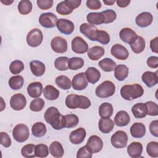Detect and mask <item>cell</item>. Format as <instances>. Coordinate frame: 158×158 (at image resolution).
Listing matches in <instances>:
<instances>
[{
    "label": "cell",
    "instance_id": "34",
    "mask_svg": "<svg viewBox=\"0 0 158 158\" xmlns=\"http://www.w3.org/2000/svg\"><path fill=\"white\" fill-rule=\"evenodd\" d=\"M113 106L109 102H103L99 107V114L101 118H110L113 114Z\"/></svg>",
    "mask_w": 158,
    "mask_h": 158
},
{
    "label": "cell",
    "instance_id": "47",
    "mask_svg": "<svg viewBox=\"0 0 158 158\" xmlns=\"http://www.w3.org/2000/svg\"><path fill=\"white\" fill-rule=\"evenodd\" d=\"M35 153L36 157H46L49 154V148L46 144H38L35 146Z\"/></svg>",
    "mask_w": 158,
    "mask_h": 158
},
{
    "label": "cell",
    "instance_id": "4",
    "mask_svg": "<svg viewBox=\"0 0 158 158\" xmlns=\"http://www.w3.org/2000/svg\"><path fill=\"white\" fill-rule=\"evenodd\" d=\"M115 86L111 81L106 80L99 84L95 89L96 95L100 98H107L114 95Z\"/></svg>",
    "mask_w": 158,
    "mask_h": 158
},
{
    "label": "cell",
    "instance_id": "52",
    "mask_svg": "<svg viewBox=\"0 0 158 158\" xmlns=\"http://www.w3.org/2000/svg\"><path fill=\"white\" fill-rule=\"evenodd\" d=\"M147 107V115L151 116H157L158 115V106L155 102L149 101L145 102Z\"/></svg>",
    "mask_w": 158,
    "mask_h": 158
},
{
    "label": "cell",
    "instance_id": "62",
    "mask_svg": "<svg viewBox=\"0 0 158 158\" xmlns=\"http://www.w3.org/2000/svg\"><path fill=\"white\" fill-rule=\"evenodd\" d=\"M115 1L114 0H103V2L107 6H112L115 3Z\"/></svg>",
    "mask_w": 158,
    "mask_h": 158
},
{
    "label": "cell",
    "instance_id": "38",
    "mask_svg": "<svg viewBox=\"0 0 158 158\" xmlns=\"http://www.w3.org/2000/svg\"><path fill=\"white\" fill-rule=\"evenodd\" d=\"M56 84L58 87L64 89L68 90L72 86V82L70 79L65 75H59L55 79Z\"/></svg>",
    "mask_w": 158,
    "mask_h": 158
},
{
    "label": "cell",
    "instance_id": "18",
    "mask_svg": "<svg viewBox=\"0 0 158 158\" xmlns=\"http://www.w3.org/2000/svg\"><path fill=\"white\" fill-rule=\"evenodd\" d=\"M119 36L122 41L131 44L136 40L138 35L131 28L126 27L120 31Z\"/></svg>",
    "mask_w": 158,
    "mask_h": 158
},
{
    "label": "cell",
    "instance_id": "7",
    "mask_svg": "<svg viewBox=\"0 0 158 158\" xmlns=\"http://www.w3.org/2000/svg\"><path fill=\"white\" fill-rule=\"evenodd\" d=\"M43 40V35L41 30L38 28H33L27 34L26 40L28 46L32 48L39 46Z\"/></svg>",
    "mask_w": 158,
    "mask_h": 158
},
{
    "label": "cell",
    "instance_id": "32",
    "mask_svg": "<svg viewBox=\"0 0 158 158\" xmlns=\"http://www.w3.org/2000/svg\"><path fill=\"white\" fill-rule=\"evenodd\" d=\"M49 153L54 157H62L64 154V149L62 144L57 141L52 142L49 148Z\"/></svg>",
    "mask_w": 158,
    "mask_h": 158
},
{
    "label": "cell",
    "instance_id": "31",
    "mask_svg": "<svg viewBox=\"0 0 158 158\" xmlns=\"http://www.w3.org/2000/svg\"><path fill=\"white\" fill-rule=\"evenodd\" d=\"M85 74L88 81L91 84H95L101 78L100 72L94 67H88L85 72Z\"/></svg>",
    "mask_w": 158,
    "mask_h": 158
},
{
    "label": "cell",
    "instance_id": "57",
    "mask_svg": "<svg viewBox=\"0 0 158 158\" xmlns=\"http://www.w3.org/2000/svg\"><path fill=\"white\" fill-rule=\"evenodd\" d=\"M149 131L152 135L158 137V120H154L149 123Z\"/></svg>",
    "mask_w": 158,
    "mask_h": 158
},
{
    "label": "cell",
    "instance_id": "44",
    "mask_svg": "<svg viewBox=\"0 0 158 158\" xmlns=\"http://www.w3.org/2000/svg\"><path fill=\"white\" fill-rule=\"evenodd\" d=\"M24 69V64L22 61L15 60L12 61L9 65V70L12 74L16 75L22 72Z\"/></svg>",
    "mask_w": 158,
    "mask_h": 158
},
{
    "label": "cell",
    "instance_id": "46",
    "mask_svg": "<svg viewBox=\"0 0 158 158\" xmlns=\"http://www.w3.org/2000/svg\"><path fill=\"white\" fill-rule=\"evenodd\" d=\"M45 102L42 98H35L33 99L30 104V109L33 112H40L42 110Z\"/></svg>",
    "mask_w": 158,
    "mask_h": 158
},
{
    "label": "cell",
    "instance_id": "19",
    "mask_svg": "<svg viewBox=\"0 0 158 158\" xmlns=\"http://www.w3.org/2000/svg\"><path fill=\"white\" fill-rule=\"evenodd\" d=\"M153 20L152 15L148 12H143L138 14L136 19V24L141 28H145L149 26Z\"/></svg>",
    "mask_w": 158,
    "mask_h": 158
},
{
    "label": "cell",
    "instance_id": "40",
    "mask_svg": "<svg viewBox=\"0 0 158 158\" xmlns=\"http://www.w3.org/2000/svg\"><path fill=\"white\" fill-rule=\"evenodd\" d=\"M84 60L81 57H73L68 60V67L70 70H77L84 66Z\"/></svg>",
    "mask_w": 158,
    "mask_h": 158
},
{
    "label": "cell",
    "instance_id": "11",
    "mask_svg": "<svg viewBox=\"0 0 158 158\" xmlns=\"http://www.w3.org/2000/svg\"><path fill=\"white\" fill-rule=\"evenodd\" d=\"M71 47L73 52L77 54H82L88 50V44L80 36H75L72 41Z\"/></svg>",
    "mask_w": 158,
    "mask_h": 158
},
{
    "label": "cell",
    "instance_id": "60",
    "mask_svg": "<svg viewBox=\"0 0 158 158\" xmlns=\"http://www.w3.org/2000/svg\"><path fill=\"white\" fill-rule=\"evenodd\" d=\"M157 44H158V37L156 36L154 39L151 40V41H150V48H151V51L153 52H155V53L158 52Z\"/></svg>",
    "mask_w": 158,
    "mask_h": 158
},
{
    "label": "cell",
    "instance_id": "51",
    "mask_svg": "<svg viewBox=\"0 0 158 158\" xmlns=\"http://www.w3.org/2000/svg\"><path fill=\"white\" fill-rule=\"evenodd\" d=\"M56 9V12L59 14L62 15H69L73 12V10L67 6V5L65 4L64 1L58 3Z\"/></svg>",
    "mask_w": 158,
    "mask_h": 158
},
{
    "label": "cell",
    "instance_id": "12",
    "mask_svg": "<svg viewBox=\"0 0 158 158\" xmlns=\"http://www.w3.org/2000/svg\"><path fill=\"white\" fill-rule=\"evenodd\" d=\"M88 84V81L86 74L84 72H80L75 75L72 78V86L75 90H83L87 87Z\"/></svg>",
    "mask_w": 158,
    "mask_h": 158
},
{
    "label": "cell",
    "instance_id": "15",
    "mask_svg": "<svg viewBox=\"0 0 158 158\" xmlns=\"http://www.w3.org/2000/svg\"><path fill=\"white\" fill-rule=\"evenodd\" d=\"M88 148L93 154L100 152L103 148V141L97 135H91L88 139L86 144Z\"/></svg>",
    "mask_w": 158,
    "mask_h": 158
},
{
    "label": "cell",
    "instance_id": "49",
    "mask_svg": "<svg viewBox=\"0 0 158 158\" xmlns=\"http://www.w3.org/2000/svg\"><path fill=\"white\" fill-rule=\"evenodd\" d=\"M146 152L152 157H158V143L157 141H150L146 146Z\"/></svg>",
    "mask_w": 158,
    "mask_h": 158
},
{
    "label": "cell",
    "instance_id": "58",
    "mask_svg": "<svg viewBox=\"0 0 158 158\" xmlns=\"http://www.w3.org/2000/svg\"><path fill=\"white\" fill-rule=\"evenodd\" d=\"M146 64L148 67L152 69H157L158 67V57L151 56L148 58Z\"/></svg>",
    "mask_w": 158,
    "mask_h": 158
},
{
    "label": "cell",
    "instance_id": "50",
    "mask_svg": "<svg viewBox=\"0 0 158 158\" xmlns=\"http://www.w3.org/2000/svg\"><path fill=\"white\" fill-rule=\"evenodd\" d=\"M96 41L102 44H107L110 42V36L107 31L98 30Z\"/></svg>",
    "mask_w": 158,
    "mask_h": 158
},
{
    "label": "cell",
    "instance_id": "63",
    "mask_svg": "<svg viewBox=\"0 0 158 158\" xmlns=\"http://www.w3.org/2000/svg\"><path fill=\"white\" fill-rule=\"evenodd\" d=\"M1 2L3 4L6 5V6H9V5H10L11 4L13 3L14 1H13V0H5V1L1 0Z\"/></svg>",
    "mask_w": 158,
    "mask_h": 158
},
{
    "label": "cell",
    "instance_id": "2",
    "mask_svg": "<svg viewBox=\"0 0 158 158\" xmlns=\"http://www.w3.org/2000/svg\"><path fill=\"white\" fill-rule=\"evenodd\" d=\"M66 106L71 109L77 108L86 109L91 106V101L88 98L83 95L69 94L65 98Z\"/></svg>",
    "mask_w": 158,
    "mask_h": 158
},
{
    "label": "cell",
    "instance_id": "14",
    "mask_svg": "<svg viewBox=\"0 0 158 158\" xmlns=\"http://www.w3.org/2000/svg\"><path fill=\"white\" fill-rule=\"evenodd\" d=\"M110 53L114 57L120 60H125L129 56L127 49L120 44H114L110 49Z\"/></svg>",
    "mask_w": 158,
    "mask_h": 158
},
{
    "label": "cell",
    "instance_id": "48",
    "mask_svg": "<svg viewBox=\"0 0 158 158\" xmlns=\"http://www.w3.org/2000/svg\"><path fill=\"white\" fill-rule=\"evenodd\" d=\"M101 13L104 19V23H112L117 18V14L112 9H106L104 11H102Z\"/></svg>",
    "mask_w": 158,
    "mask_h": 158
},
{
    "label": "cell",
    "instance_id": "20",
    "mask_svg": "<svg viewBox=\"0 0 158 158\" xmlns=\"http://www.w3.org/2000/svg\"><path fill=\"white\" fill-rule=\"evenodd\" d=\"M28 94L32 98H39L43 90V84L40 81H34L30 83L27 88Z\"/></svg>",
    "mask_w": 158,
    "mask_h": 158
},
{
    "label": "cell",
    "instance_id": "8",
    "mask_svg": "<svg viewBox=\"0 0 158 158\" xmlns=\"http://www.w3.org/2000/svg\"><path fill=\"white\" fill-rule=\"evenodd\" d=\"M58 19L57 16L52 12L43 13L39 17L40 24L44 28H51L56 26Z\"/></svg>",
    "mask_w": 158,
    "mask_h": 158
},
{
    "label": "cell",
    "instance_id": "30",
    "mask_svg": "<svg viewBox=\"0 0 158 158\" xmlns=\"http://www.w3.org/2000/svg\"><path fill=\"white\" fill-rule=\"evenodd\" d=\"M43 95L46 99L50 101L57 99L59 96V91L54 86L48 85L44 87L43 90Z\"/></svg>",
    "mask_w": 158,
    "mask_h": 158
},
{
    "label": "cell",
    "instance_id": "56",
    "mask_svg": "<svg viewBox=\"0 0 158 158\" xmlns=\"http://www.w3.org/2000/svg\"><path fill=\"white\" fill-rule=\"evenodd\" d=\"M86 5L91 10H98L102 6L101 1L98 0H88L86 2Z\"/></svg>",
    "mask_w": 158,
    "mask_h": 158
},
{
    "label": "cell",
    "instance_id": "25",
    "mask_svg": "<svg viewBox=\"0 0 158 158\" xmlns=\"http://www.w3.org/2000/svg\"><path fill=\"white\" fill-rule=\"evenodd\" d=\"M130 122V117L125 110L118 111L114 117V123L118 127L127 126Z\"/></svg>",
    "mask_w": 158,
    "mask_h": 158
},
{
    "label": "cell",
    "instance_id": "23",
    "mask_svg": "<svg viewBox=\"0 0 158 158\" xmlns=\"http://www.w3.org/2000/svg\"><path fill=\"white\" fill-rule=\"evenodd\" d=\"M30 67L32 73L38 77L43 75L46 71L45 65L42 62L37 60L31 61Z\"/></svg>",
    "mask_w": 158,
    "mask_h": 158
},
{
    "label": "cell",
    "instance_id": "26",
    "mask_svg": "<svg viewBox=\"0 0 158 158\" xmlns=\"http://www.w3.org/2000/svg\"><path fill=\"white\" fill-rule=\"evenodd\" d=\"M98 127L101 132L107 134L112 131L114 127V123L110 118H101L99 121Z\"/></svg>",
    "mask_w": 158,
    "mask_h": 158
},
{
    "label": "cell",
    "instance_id": "55",
    "mask_svg": "<svg viewBox=\"0 0 158 158\" xmlns=\"http://www.w3.org/2000/svg\"><path fill=\"white\" fill-rule=\"evenodd\" d=\"M38 7L41 10H48L53 5L52 0H38L36 1Z\"/></svg>",
    "mask_w": 158,
    "mask_h": 158
},
{
    "label": "cell",
    "instance_id": "21",
    "mask_svg": "<svg viewBox=\"0 0 158 158\" xmlns=\"http://www.w3.org/2000/svg\"><path fill=\"white\" fill-rule=\"evenodd\" d=\"M141 80L146 85V86L151 88L158 83L157 72L146 71L142 75Z\"/></svg>",
    "mask_w": 158,
    "mask_h": 158
},
{
    "label": "cell",
    "instance_id": "39",
    "mask_svg": "<svg viewBox=\"0 0 158 158\" xmlns=\"http://www.w3.org/2000/svg\"><path fill=\"white\" fill-rule=\"evenodd\" d=\"M24 79L21 75H15L10 77L9 80V85L13 90H18L22 88Z\"/></svg>",
    "mask_w": 158,
    "mask_h": 158
},
{
    "label": "cell",
    "instance_id": "29",
    "mask_svg": "<svg viewBox=\"0 0 158 158\" xmlns=\"http://www.w3.org/2000/svg\"><path fill=\"white\" fill-rule=\"evenodd\" d=\"M128 67L123 64H119L117 65L114 69V77L120 81H123L126 79L128 75Z\"/></svg>",
    "mask_w": 158,
    "mask_h": 158
},
{
    "label": "cell",
    "instance_id": "17",
    "mask_svg": "<svg viewBox=\"0 0 158 158\" xmlns=\"http://www.w3.org/2000/svg\"><path fill=\"white\" fill-rule=\"evenodd\" d=\"M86 135L85 128L80 127L72 131L69 135V140L73 144H80L83 142Z\"/></svg>",
    "mask_w": 158,
    "mask_h": 158
},
{
    "label": "cell",
    "instance_id": "36",
    "mask_svg": "<svg viewBox=\"0 0 158 158\" xmlns=\"http://www.w3.org/2000/svg\"><path fill=\"white\" fill-rule=\"evenodd\" d=\"M46 131V127L43 122H38L34 123L31 127L32 135L36 138H40L44 136Z\"/></svg>",
    "mask_w": 158,
    "mask_h": 158
},
{
    "label": "cell",
    "instance_id": "28",
    "mask_svg": "<svg viewBox=\"0 0 158 158\" xmlns=\"http://www.w3.org/2000/svg\"><path fill=\"white\" fill-rule=\"evenodd\" d=\"M88 56L91 60H98L104 55L105 50L103 47L100 46H94L88 49Z\"/></svg>",
    "mask_w": 158,
    "mask_h": 158
},
{
    "label": "cell",
    "instance_id": "33",
    "mask_svg": "<svg viewBox=\"0 0 158 158\" xmlns=\"http://www.w3.org/2000/svg\"><path fill=\"white\" fill-rule=\"evenodd\" d=\"M98 65L103 71L106 72H110L114 70L117 64L115 62L110 58L106 57L101 60L98 63Z\"/></svg>",
    "mask_w": 158,
    "mask_h": 158
},
{
    "label": "cell",
    "instance_id": "5",
    "mask_svg": "<svg viewBox=\"0 0 158 158\" xmlns=\"http://www.w3.org/2000/svg\"><path fill=\"white\" fill-rule=\"evenodd\" d=\"M30 135L28 127L23 123H19L15 125L12 130V136L14 139L19 143L26 141Z\"/></svg>",
    "mask_w": 158,
    "mask_h": 158
},
{
    "label": "cell",
    "instance_id": "59",
    "mask_svg": "<svg viewBox=\"0 0 158 158\" xmlns=\"http://www.w3.org/2000/svg\"><path fill=\"white\" fill-rule=\"evenodd\" d=\"M64 2L67 5V6L72 10L78 7L81 3V0H65Z\"/></svg>",
    "mask_w": 158,
    "mask_h": 158
},
{
    "label": "cell",
    "instance_id": "27",
    "mask_svg": "<svg viewBox=\"0 0 158 158\" xmlns=\"http://www.w3.org/2000/svg\"><path fill=\"white\" fill-rule=\"evenodd\" d=\"M131 112L136 118H143L147 115V107L145 103H136L131 107Z\"/></svg>",
    "mask_w": 158,
    "mask_h": 158
},
{
    "label": "cell",
    "instance_id": "41",
    "mask_svg": "<svg viewBox=\"0 0 158 158\" xmlns=\"http://www.w3.org/2000/svg\"><path fill=\"white\" fill-rule=\"evenodd\" d=\"M32 3L28 0L20 1L18 4V10L22 15H27L31 12Z\"/></svg>",
    "mask_w": 158,
    "mask_h": 158
},
{
    "label": "cell",
    "instance_id": "54",
    "mask_svg": "<svg viewBox=\"0 0 158 158\" xmlns=\"http://www.w3.org/2000/svg\"><path fill=\"white\" fill-rule=\"evenodd\" d=\"M1 137V144L4 148H9L11 145L12 141L9 135L4 131H1L0 133Z\"/></svg>",
    "mask_w": 158,
    "mask_h": 158
},
{
    "label": "cell",
    "instance_id": "37",
    "mask_svg": "<svg viewBox=\"0 0 158 158\" xmlns=\"http://www.w3.org/2000/svg\"><path fill=\"white\" fill-rule=\"evenodd\" d=\"M86 20L88 23L93 25L104 23V19L101 12H89L86 16Z\"/></svg>",
    "mask_w": 158,
    "mask_h": 158
},
{
    "label": "cell",
    "instance_id": "3",
    "mask_svg": "<svg viewBox=\"0 0 158 158\" xmlns=\"http://www.w3.org/2000/svg\"><path fill=\"white\" fill-rule=\"evenodd\" d=\"M120 93L123 99L132 101L142 96L144 94V89L141 85L138 83L125 85L121 88Z\"/></svg>",
    "mask_w": 158,
    "mask_h": 158
},
{
    "label": "cell",
    "instance_id": "45",
    "mask_svg": "<svg viewBox=\"0 0 158 158\" xmlns=\"http://www.w3.org/2000/svg\"><path fill=\"white\" fill-rule=\"evenodd\" d=\"M35 146L33 144H28L23 146L21 149V154L24 157L32 158L35 157Z\"/></svg>",
    "mask_w": 158,
    "mask_h": 158
},
{
    "label": "cell",
    "instance_id": "22",
    "mask_svg": "<svg viewBox=\"0 0 158 158\" xmlns=\"http://www.w3.org/2000/svg\"><path fill=\"white\" fill-rule=\"evenodd\" d=\"M127 151L128 154L131 157H141V154L143 152V145L139 142H132L128 146Z\"/></svg>",
    "mask_w": 158,
    "mask_h": 158
},
{
    "label": "cell",
    "instance_id": "1",
    "mask_svg": "<svg viewBox=\"0 0 158 158\" xmlns=\"http://www.w3.org/2000/svg\"><path fill=\"white\" fill-rule=\"evenodd\" d=\"M44 118L54 130H59L65 128L64 115H62L55 107H48L44 112Z\"/></svg>",
    "mask_w": 158,
    "mask_h": 158
},
{
    "label": "cell",
    "instance_id": "42",
    "mask_svg": "<svg viewBox=\"0 0 158 158\" xmlns=\"http://www.w3.org/2000/svg\"><path fill=\"white\" fill-rule=\"evenodd\" d=\"M79 123V118L75 114H67L64 115L65 128H71L75 127Z\"/></svg>",
    "mask_w": 158,
    "mask_h": 158
},
{
    "label": "cell",
    "instance_id": "24",
    "mask_svg": "<svg viewBox=\"0 0 158 158\" xmlns=\"http://www.w3.org/2000/svg\"><path fill=\"white\" fill-rule=\"evenodd\" d=\"M131 135L135 138H143L146 133V127L141 122H135L130 127Z\"/></svg>",
    "mask_w": 158,
    "mask_h": 158
},
{
    "label": "cell",
    "instance_id": "43",
    "mask_svg": "<svg viewBox=\"0 0 158 158\" xmlns=\"http://www.w3.org/2000/svg\"><path fill=\"white\" fill-rule=\"evenodd\" d=\"M69 58L65 56L57 57L54 61V67L56 69L60 71H65L68 70V60Z\"/></svg>",
    "mask_w": 158,
    "mask_h": 158
},
{
    "label": "cell",
    "instance_id": "9",
    "mask_svg": "<svg viewBox=\"0 0 158 158\" xmlns=\"http://www.w3.org/2000/svg\"><path fill=\"white\" fill-rule=\"evenodd\" d=\"M10 106L14 110H22L27 105V99L22 93H17L11 96Z\"/></svg>",
    "mask_w": 158,
    "mask_h": 158
},
{
    "label": "cell",
    "instance_id": "53",
    "mask_svg": "<svg viewBox=\"0 0 158 158\" xmlns=\"http://www.w3.org/2000/svg\"><path fill=\"white\" fill-rule=\"evenodd\" d=\"M93 153L86 145L81 147L77 151V158H91Z\"/></svg>",
    "mask_w": 158,
    "mask_h": 158
},
{
    "label": "cell",
    "instance_id": "6",
    "mask_svg": "<svg viewBox=\"0 0 158 158\" xmlns=\"http://www.w3.org/2000/svg\"><path fill=\"white\" fill-rule=\"evenodd\" d=\"M128 136L126 132L122 130H118L111 136L110 143L113 147L117 149L124 148L127 146Z\"/></svg>",
    "mask_w": 158,
    "mask_h": 158
},
{
    "label": "cell",
    "instance_id": "61",
    "mask_svg": "<svg viewBox=\"0 0 158 158\" xmlns=\"http://www.w3.org/2000/svg\"><path fill=\"white\" fill-rule=\"evenodd\" d=\"M115 2L118 7L121 8H124L127 7L130 4L131 1L130 0H117Z\"/></svg>",
    "mask_w": 158,
    "mask_h": 158
},
{
    "label": "cell",
    "instance_id": "13",
    "mask_svg": "<svg viewBox=\"0 0 158 158\" xmlns=\"http://www.w3.org/2000/svg\"><path fill=\"white\" fill-rule=\"evenodd\" d=\"M56 27L58 30L66 35H71L75 29L73 23L66 19H59L56 23Z\"/></svg>",
    "mask_w": 158,
    "mask_h": 158
},
{
    "label": "cell",
    "instance_id": "16",
    "mask_svg": "<svg viewBox=\"0 0 158 158\" xmlns=\"http://www.w3.org/2000/svg\"><path fill=\"white\" fill-rule=\"evenodd\" d=\"M97 31L96 27L88 23H83L80 27V31L91 41H96Z\"/></svg>",
    "mask_w": 158,
    "mask_h": 158
},
{
    "label": "cell",
    "instance_id": "35",
    "mask_svg": "<svg viewBox=\"0 0 158 158\" xmlns=\"http://www.w3.org/2000/svg\"><path fill=\"white\" fill-rule=\"evenodd\" d=\"M130 45L132 51L134 53L139 54L144 50L146 46L145 40L142 36H138L136 40Z\"/></svg>",
    "mask_w": 158,
    "mask_h": 158
},
{
    "label": "cell",
    "instance_id": "10",
    "mask_svg": "<svg viewBox=\"0 0 158 158\" xmlns=\"http://www.w3.org/2000/svg\"><path fill=\"white\" fill-rule=\"evenodd\" d=\"M51 47L55 52L62 54L67 51V42L65 38L61 36H56L51 41Z\"/></svg>",
    "mask_w": 158,
    "mask_h": 158
}]
</instances>
